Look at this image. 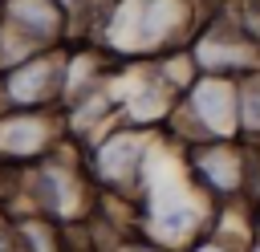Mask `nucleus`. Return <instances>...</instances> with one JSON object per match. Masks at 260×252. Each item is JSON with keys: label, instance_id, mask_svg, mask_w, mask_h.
<instances>
[{"label": "nucleus", "instance_id": "1", "mask_svg": "<svg viewBox=\"0 0 260 252\" xmlns=\"http://www.w3.org/2000/svg\"><path fill=\"white\" fill-rule=\"evenodd\" d=\"M167 134L179 146L195 142H240V81L199 73L179 98Z\"/></svg>", "mask_w": 260, "mask_h": 252}, {"label": "nucleus", "instance_id": "3", "mask_svg": "<svg viewBox=\"0 0 260 252\" xmlns=\"http://www.w3.org/2000/svg\"><path fill=\"white\" fill-rule=\"evenodd\" d=\"M187 179L211 207L244 203L248 191V146L244 142H195L179 146Z\"/></svg>", "mask_w": 260, "mask_h": 252}, {"label": "nucleus", "instance_id": "2", "mask_svg": "<svg viewBox=\"0 0 260 252\" xmlns=\"http://www.w3.org/2000/svg\"><path fill=\"white\" fill-rule=\"evenodd\" d=\"M199 28L195 0H122L110 37L130 53H175L187 49Z\"/></svg>", "mask_w": 260, "mask_h": 252}, {"label": "nucleus", "instance_id": "9", "mask_svg": "<svg viewBox=\"0 0 260 252\" xmlns=\"http://www.w3.org/2000/svg\"><path fill=\"white\" fill-rule=\"evenodd\" d=\"M240 142L260 146V73L240 81Z\"/></svg>", "mask_w": 260, "mask_h": 252}, {"label": "nucleus", "instance_id": "11", "mask_svg": "<svg viewBox=\"0 0 260 252\" xmlns=\"http://www.w3.org/2000/svg\"><path fill=\"white\" fill-rule=\"evenodd\" d=\"M248 252H260V240H252V248H248Z\"/></svg>", "mask_w": 260, "mask_h": 252}, {"label": "nucleus", "instance_id": "8", "mask_svg": "<svg viewBox=\"0 0 260 252\" xmlns=\"http://www.w3.org/2000/svg\"><path fill=\"white\" fill-rule=\"evenodd\" d=\"M12 20L28 33V37H41V41H49V37H57L61 33V8L53 4V0H12Z\"/></svg>", "mask_w": 260, "mask_h": 252}, {"label": "nucleus", "instance_id": "10", "mask_svg": "<svg viewBox=\"0 0 260 252\" xmlns=\"http://www.w3.org/2000/svg\"><path fill=\"white\" fill-rule=\"evenodd\" d=\"M0 252H16V244H12V228H4V224H0Z\"/></svg>", "mask_w": 260, "mask_h": 252}, {"label": "nucleus", "instance_id": "5", "mask_svg": "<svg viewBox=\"0 0 260 252\" xmlns=\"http://www.w3.org/2000/svg\"><path fill=\"white\" fill-rule=\"evenodd\" d=\"M150 150H154L150 146V130H134V126L110 130L89 150V179H93V187H102L110 195H138Z\"/></svg>", "mask_w": 260, "mask_h": 252}, {"label": "nucleus", "instance_id": "6", "mask_svg": "<svg viewBox=\"0 0 260 252\" xmlns=\"http://www.w3.org/2000/svg\"><path fill=\"white\" fill-rule=\"evenodd\" d=\"M53 146V122L37 110H16L0 122V154L12 163H41Z\"/></svg>", "mask_w": 260, "mask_h": 252}, {"label": "nucleus", "instance_id": "4", "mask_svg": "<svg viewBox=\"0 0 260 252\" xmlns=\"http://www.w3.org/2000/svg\"><path fill=\"white\" fill-rule=\"evenodd\" d=\"M187 53H191L195 69L207 73V77L244 81L248 73H260V45H252V41L223 16V8H215V12L195 28Z\"/></svg>", "mask_w": 260, "mask_h": 252}, {"label": "nucleus", "instance_id": "7", "mask_svg": "<svg viewBox=\"0 0 260 252\" xmlns=\"http://www.w3.org/2000/svg\"><path fill=\"white\" fill-rule=\"evenodd\" d=\"M61 85H65V69H61V61H49V57L12 69L8 81H4L8 102L16 110H41V106H49Z\"/></svg>", "mask_w": 260, "mask_h": 252}]
</instances>
